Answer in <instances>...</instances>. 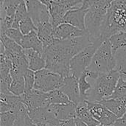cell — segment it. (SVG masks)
Segmentation results:
<instances>
[{"label":"cell","instance_id":"obj_1","mask_svg":"<svg viewBox=\"0 0 126 126\" xmlns=\"http://www.w3.org/2000/svg\"><path fill=\"white\" fill-rule=\"evenodd\" d=\"M75 55L71 39L69 38L56 41L44 49L42 56L46 61V69L65 78L72 75L70 61Z\"/></svg>","mask_w":126,"mask_h":126},{"label":"cell","instance_id":"obj_2","mask_svg":"<svg viewBox=\"0 0 126 126\" xmlns=\"http://www.w3.org/2000/svg\"><path fill=\"white\" fill-rule=\"evenodd\" d=\"M116 59L113 54L109 39L104 41L97 49L92 61L86 69L88 78L91 80H96L103 74L115 69Z\"/></svg>","mask_w":126,"mask_h":126},{"label":"cell","instance_id":"obj_3","mask_svg":"<svg viewBox=\"0 0 126 126\" xmlns=\"http://www.w3.org/2000/svg\"><path fill=\"white\" fill-rule=\"evenodd\" d=\"M119 32H126V0H114L106 16L101 38L106 41Z\"/></svg>","mask_w":126,"mask_h":126},{"label":"cell","instance_id":"obj_4","mask_svg":"<svg viewBox=\"0 0 126 126\" xmlns=\"http://www.w3.org/2000/svg\"><path fill=\"white\" fill-rule=\"evenodd\" d=\"M120 78L119 72L116 69H114L101 75L94 80H91L92 83V89L86 100L100 102L110 98L114 92Z\"/></svg>","mask_w":126,"mask_h":126},{"label":"cell","instance_id":"obj_5","mask_svg":"<svg viewBox=\"0 0 126 126\" xmlns=\"http://www.w3.org/2000/svg\"><path fill=\"white\" fill-rule=\"evenodd\" d=\"M103 42V41L100 39L92 42V44L86 47L71 59L70 68L72 75L79 79L89 66L97 49Z\"/></svg>","mask_w":126,"mask_h":126},{"label":"cell","instance_id":"obj_6","mask_svg":"<svg viewBox=\"0 0 126 126\" xmlns=\"http://www.w3.org/2000/svg\"><path fill=\"white\" fill-rule=\"evenodd\" d=\"M62 75L53 72L46 68L35 72L34 89L45 93L59 89L63 82Z\"/></svg>","mask_w":126,"mask_h":126},{"label":"cell","instance_id":"obj_7","mask_svg":"<svg viewBox=\"0 0 126 126\" xmlns=\"http://www.w3.org/2000/svg\"><path fill=\"white\" fill-rule=\"evenodd\" d=\"M83 3V1L80 0H54L49 7L52 26L55 28L62 24L66 13L70 10L80 7Z\"/></svg>","mask_w":126,"mask_h":126},{"label":"cell","instance_id":"obj_8","mask_svg":"<svg viewBox=\"0 0 126 126\" xmlns=\"http://www.w3.org/2000/svg\"><path fill=\"white\" fill-rule=\"evenodd\" d=\"M86 102L93 117L100 124L107 126H113L117 120L118 117L107 109L100 102H92L87 100H86Z\"/></svg>","mask_w":126,"mask_h":126},{"label":"cell","instance_id":"obj_9","mask_svg":"<svg viewBox=\"0 0 126 126\" xmlns=\"http://www.w3.org/2000/svg\"><path fill=\"white\" fill-rule=\"evenodd\" d=\"M89 9V1L85 0L78 8L69 10L63 17V23L70 24L80 30H86V16Z\"/></svg>","mask_w":126,"mask_h":126},{"label":"cell","instance_id":"obj_10","mask_svg":"<svg viewBox=\"0 0 126 126\" xmlns=\"http://www.w3.org/2000/svg\"><path fill=\"white\" fill-rule=\"evenodd\" d=\"M29 16L35 26L43 21H51L49 9L38 0H24Z\"/></svg>","mask_w":126,"mask_h":126},{"label":"cell","instance_id":"obj_11","mask_svg":"<svg viewBox=\"0 0 126 126\" xmlns=\"http://www.w3.org/2000/svg\"><path fill=\"white\" fill-rule=\"evenodd\" d=\"M28 116L36 125L46 124L50 126H57L61 123L55 118L49 106L28 110Z\"/></svg>","mask_w":126,"mask_h":126},{"label":"cell","instance_id":"obj_12","mask_svg":"<svg viewBox=\"0 0 126 126\" xmlns=\"http://www.w3.org/2000/svg\"><path fill=\"white\" fill-rule=\"evenodd\" d=\"M47 95L48 93L33 89L25 92L20 97L21 101L27 107L28 110H30L47 106Z\"/></svg>","mask_w":126,"mask_h":126},{"label":"cell","instance_id":"obj_13","mask_svg":"<svg viewBox=\"0 0 126 126\" xmlns=\"http://www.w3.org/2000/svg\"><path fill=\"white\" fill-rule=\"evenodd\" d=\"M59 89L66 94L69 100L75 104L78 105L82 101L79 89L78 78L75 75H71L65 77L63 78V84Z\"/></svg>","mask_w":126,"mask_h":126},{"label":"cell","instance_id":"obj_14","mask_svg":"<svg viewBox=\"0 0 126 126\" xmlns=\"http://www.w3.org/2000/svg\"><path fill=\"white\" fill-rule=\"evenodd\" d=\"M51 111L55 118L61 122L75 119L77 117L76 107L77 105L74 103L69 104H58V105H48Z\"/></svg>","mask_w":126,"mask_h":126},{"label":"cell","instance_id":"obj_15","mask_svg":"<svg viewBox=\"0 0 126 126\" xmlns=\"http://www.w3.org/2000/svg\"><path fill=\"white\" fill-rule=\"evenodd\" d=\"M36 27L38 35L42 41L44 49L58 41L55 35V27L52 26L51 21L41 22L36 26Z\"/></svg>","mask_w":126,"mask_h":126},{"label":"cell","instance_id":"obj_16","mask_svg":"<svg viewBox=\"0 0 126 126\" xmlns=\"http://www.w3.org/2000/svg\"><path fill=\"white\" fill-rule=\"evenodd\" d=\"M87 32L86 30H80L67 23H62L55 28V35L57 40H66L82 36Z\"/></svg>","mask_w":126,"mask_h":126},{"label":"cell","instance_id":"obj_17","mask_svg":"<svg viewBox=\"0 0 126 126\" xmlns=\"http://www.w3.org/2000/svg\"><path fill=\"white\" fill-rule=\"evenodd\" d=\"M24 55L29 63V69L36 72L46 67V61L38 52L33 49H24Z\"/></svg>","mask_w":126,"mask_h":126},{"label":"cell","instance_id":"obj_18","mask_svg":"<svg viewBox=\"0 0 126 126\" xmlns=\"http://www.w3.org/2000/svg\"><path fill=\"white\" fill-rule=\"evenodd\" d=\"M20 45L23 49H33L38 52L41 55H43L44 50L43 43L40 40L37 31L35 30L24 35Z\"/></svg>","mask_w":126,"mask_h":126},{"label":"cell","instance_id":"obj_19","mask_svg":"<svg viewBox=\"0 0 126 126\" xmlns=\"http://www.w3.org/2000/svg\"><path fill=\"white\" fill-rule=\"evenodd\" d=\"M107 109L114 114L118 118L123 117L126 113V100L123 99L109 98L100 102Z\"/></svg>","mask_w":126,"mask_h":126},{"label":"cell","instance_id":"obj_20","mask_svg":"<svg viewBox=\"0 0 126 126\" xmlns=\"http://www.w3.org/2000/svg\"><path fill=\"white\" fill-rule=\"evenodd\" d=\"M77 117L80 119L83 123L89 126H97L100 124L92 115L89 110L86 100L81 101L76 107Z\"/></svg>","mask_w":126,"mask_h":126},{"label":"cell","instance_id":"obj_21","mask_svg":"<svg viewBox=\"0 0 126 126\" xmlns=\"http://www.w3.org/2000/svg\"><path fill=\"white\" fill-rule=\"evenodd\" d=\"M24 0H4L1 5V18L9 16L15 18L16 12L18 6Z\"/></svg>","mask_w":126,"mask_h":126},{"label":"cell","instance_id":"obj_22","mask_svg":"<svg viewBox=\"0 0 126 126\" xmlns=\"http://www.w3.org/2000/svg\"><path fill=\"white\" fill-rule=\"evenodd\" d=\"M72 103L66 94H64L61 89H56L48 92L47 99V106L54 104H69Z\"/></svg>","mask_w":126,"mask_h":126},{"label":"cell","instance_id":"obj_23","mask_svg":"<svg viewBox=\"0 0 126 126\" xmlns=\"http://www.w3.org/2000/svg\"><path fill=\"white\" fill-rule=\"evenodd\" d=\"M109 39L114 55L118 50L126 49V32H119L111 36Z\"/></svg>","mask_w":126,"mask_h":126},{"label":"cell","instance_id":"obj_24","mask_svg":"<svg viewBox=\"0 0 126 126\" xmlns=\"http://www.w3.org/2000/svg\"><path fill=\"white\" fill-rule=\"evenodd\" d=\"M87 78H88V74L86 70L78 79L79 89H80V97L82 101L87 100L88 96L92 89V83L91 81H89Z\"/></svg>","mask_w":126,"mask_h":126},{"label":"cell","instance_id":"obj_25","mask_svg":"<svg viewBox=\"0 0 126 126\" xmlns=\"http://www.w3.org/2000/svg\"><path fill=\"white\" fill-rule=\"evenodd\" d=\"M114 57L117 63L115 69L119 72L120 78L126 80V49L116 52Z\"/></svg>","mask_w":126,"mask_h":126},{"label":"cell","instance_id":"obj_26","mask_svg":"<svg viewBox=\"0 0 126 126\" xmlns=\"http://www.w3.org/2000/svg\"><path fill=\"white\" fill-rule=\"evenodd\" d=\"M13 80L9 88L10 92L16 96L20 97L25 92V82L24 76L12 77Z\"/></svg>","mask_w":126,"mask_h":126},{"label":"cell","instance_id":"obj_27","mask_svg":"<svg viewBox=\"0 0 126 126\" xmlns=\"http://www.w3.org/2000/svg\"><path fill=\"white\" fill-rule=\"evenodd\" d=\"M27 16H29L27 10V7H26V4L25 1H24L18 7L16 14H15V18H14V21H13V28H16V29H19V24L20 22Z\"/></svg>","mask_w":126,"mask_h":126},{"label":"cell","instance_id":"obj_28","mask_svg":"<svg viewBox=\"0 0 126 126\" xmlns=\"http://www.w3.org/2000/svg\"><path fill=\"white\" fill-rule=\"evenodd\" d=\"M19 30L21 31L23 35H27L32 31H37V27L35 25L32 19L30 16L25 17L19 24Z\"/></svg>","mask_w":126,"mask_h":126},{"label":"cell","instance_id":"obj_29","mask_svg":"<svg viewBox=\"0 0 126 126\" xmlns=\"http://www.w3.org/2000/svg\"><path fill=\"white\" fill-rule=\"evenodd\" d=\"M110 98H120L126 100V80L123 79L122 78H120L114 92Z\"/></svg>","mask_w":126,"mask_h":126},{"label":"cell","instance_id":"obj_30","mask_svg":"<svg viewBox=\"0 0 126 126\" xmlns=\"http://www.w3.org/2000/svg\"><path fill=\"white\" fill-rule=\"evenodd\" d=\"M12 76L10 73L0 74V92L1 94H11L9 91L10 86L12 82Z\"/></svg>","mask_w":126,"mask_h":126},{"label":"cell","instance_id":"obj_31","mask_svg":"<svg viewBox=\"0 0 126 126\" xmlns=\"http://www.w3.org/2000/svg\"><path fill=\"white\" fill-rule=\"evenodd\" d=\"M0 33L6 35L7 37H9L10 38L15 41L16 43H18L19 44H21V40L24 37L23 33L21 32V31L19 29H16V28H13V27L7 29L4 31H1Z\"/></svg>","mask_w":126,"mask_h":126},{"label":"cell","instance_id":"obj_32","mask_svg":"<svg viewBox=\"0 0 126 126\" xmlns=\"http://www.w3.org/2000/svg\"><path fill=\"white\" fill-rule=\"evenodd\" d=\"M24 78L25 82V92L33 89L35 81V72L28 69L24 74Z\"/></svg>","mask_w":126,"mask_h":126},{"label":"cell","instance_id":"obj_33","mask_svg":"<svg viewBox=\"0 0 126 126\" xmlns=\"http://www.w3.org/2000/svg\"><path fill=\"white\" fill-rule=\"evenodd\" d=\"M113 126H126V113L123 117L118 118Z\"/></svg>","mask_w":126,"mask_h":126},{"label":"cell","instance_id":"obj_34","mask_svg":"<svg viewBox=\"0 0 126 126\" xmlns=\"http://www.w3.org/2000/svg\"><path fill=\"white\" fill-rule=\"evenodd\" d=\"M76 126V125H75V119H72V120L63 121V122H61L58 126Z\"/></svg>","mask_w":126,"mask_h":126},{"label":"cell","instance_id":"obj_35","mask_svg":"<svg viewBox=\"0 0 126 126\" xmlns=\"http://www.w3.org/2000/svg\"><path fill=\"white\" fill-rule=\"evenodd\" d=\"M24 126H37V125L35 123H34L31 119L30 118V117L28 116V114L26 117V120H25V125Z\"/></svg>","mask_w":126,"mask_h":126},{"label":"cell","instance_id":"obj_36","mask_svg":"<svg viewBox=\"0 0 126 126\" xmlns=\"http://www.w3.org/2000/svg\"><path fill=\"white\" fill-rule=\"evenodd\" d=\"M75 125L76 126H89L86 125L85 123H83L80 119H79L78 117L75 118Z\"/></svg>","mask_w":126,"mask_h":126},{"label":"cell","instance_id":"obj_37","mask_svg":"<svg viewBox=\"0 0 126 126\" xmlns=\"http://www.w3.org/2000/svg\"><path fill=\"white\" fill-rule=\"evenodd\" d=\"M38 1H41L43 4H44V5L49 9V7L51 6L52 1H53L54 0H38Z\"/></svg>","mask_w":126,"mask_h":126},{"label":"cell","instance_id":"obj_38","mask_svg":"<svg viewBox=\"0 0 126 126\" xmlns=\"http://www.w3.org/2000/svg\"><path fill=\"white\" fill-rule=\"evenodd\" d=\"M37 126H48V125H46V124H37Z\"/></svg>","mask_w":126,"mask_h":126},{"label":"cell","instance_id":"obj_39","mask_svg":"<svg viewBox=\"0 0 126 126\" xmlns=\"http://www.w3.org/2000/svg\"><path fill=\"white\" fill-rule=\"evenodd\" d=\"M4 1V0H0V2H1V3H0V4H1Z\"/></svg>","mask_w":126,"mask_h":126},{"label":"cell","instance_id":"obj_40","mask_svg":"<svg viewBox=\"0 0 126 126\" xmlns=\"http://www.w3.org/2000/svg\"><path fill=\"white\" fill-rule=\"evenodd\" d=\"M104 126V125H102V124H99L98 126Z\"/></svg>","mask_w":126,"mask_h":126}]
</instances>
